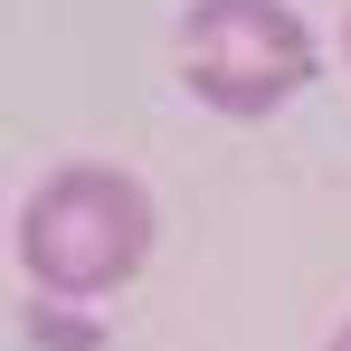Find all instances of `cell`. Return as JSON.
I'll list each match as a JSON object with an SVG mask.
<instances>
[{
  "instance_id": "cell-1",
  "label": "cell",
  "mask_w": 351,
  "mask_h": 351,
  "mask_svg": "<svg viewBox=\"0 0 351 351\" xmlns=\"http://www.w3.org/2000/svg\"><path fill=\"white\" fill-rule=\"evenodd\" d=\"M19 247H29V276L48 294H114L152 247V199L123 171H58L38 190Z\"/></svg>"
},
{
  "instance_id": "cell-3",
  "label": "cell",
  "mask_w": 351,
  "mask_h": 351,
  "mask_svg": "<svg viewBox=\"0 0 351 351\" xmlns=\"http://www.w3.org/2000/svg\"><path fill=\"white\" fill-rule=\"evenodd\" d=\"M332 351H351V332H342V342H332Z\"/></svg>"
},
{
  "instance_id": "cell-2",
  "label": "cell",
  "mask_w": 351,
  "mask_h": 351,
  "mask_svg": "<svg viewBox=\"0 0 351 351\" xmlns=\"http://www.w3.org/2000/svg\"><path fill=\"white\" fill-rule=\"evenodd\" d=\"M180 76L219 114H266L313 76V38L285 0H199L180 19Z\"/></svg>"
}]
</instances>
